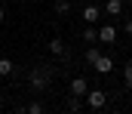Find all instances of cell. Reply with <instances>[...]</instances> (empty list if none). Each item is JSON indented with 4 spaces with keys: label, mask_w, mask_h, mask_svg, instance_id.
Returning <instances> with one entry per match:
<instances>
[{
    "label": "cell",
    "mask_w": 132,
    "mask_h": 114,
    "mask_svg": "<svg viewBox=\"0 0 132 114\" xmlns=\"http://www.w3.org/2000/svg\"><path fill=\"white\" fill-rule=\"evenodd\" d=\"M49 71H46V68H34L31 74H28V86H31L34 93H40V89H46V86H49Z\"/></svg>",
    "instance_id": "cell-1"
},
{
    "label": "cell",
    "mask_w": 132,
    "mask_h": 114,
    "mask_svg": "<svg viewBox=\"0 0 132 114\" xmlns=\"http://www.w3.org/2000/svg\"><path fill=\"white\" fill-rule=\"evenodd\" d=\"M108 105V93L104 89H86V108H104Z\"/></svg>",
    "instance_id": "cell-2"
},
{
    "label": "cell",
    "mask_w": 132,
    "mask_h": 114,
    "mask_svg": "<svg viewBox=\"0 0 132 114\" xmlns=\"http://www.w3.org/2000/svg\"><path fill=\"white\" fill-rule=\"evenodd\" d=\"M98 16H101V6H98V3H86V6H83V22H86V25H95Z\"/></svg>",
    "instance_id": "cell-3"
},
{
    "label": "cell",
    "mask_w": 132,
    "mask_h": 114,
    "mask_svg": "<svg viewBox=\"0 0 132 114\" xmlns=\"http://www.w3.org/2000/svg\"><path fill=\"white\" fill-rule=\"evenodd\" d=\"M92 68H95V71H98V74H111V71H114V59H111V56H104V52H101L98 59H95V62H92Z\"/></svg>",
    "instance_id": "cell-4"
},
{
    "label": "cell",
    "mask_w": 132,
    "mask_h": 114,
    "mask_svg": "<svg viewBox=\"0 0 132 114\" xmlns=\"http://www.w3.org/2000/svg\"><path fill=\"white\" fill-rule=\"evenodd\" d=\"M86 89H89V80H86V77H74V80H71V96H74V99L86 96Z\"/></svg>",
    "instance_id": "cell-5"
},
{
    "label": "cell",
    "mask_w": 132,
    "mask_h": 114,
    "mask_svg": "<svg viewBox=\"0 0 132 114\" xmlns=\"http://www.w3.org/2000/svg\"><path fill=\"white\" fill-rule=\"evenodd\" d=\"M117 40V28L114 25H101L98 28V43H114Z\"/></svg>",
    "instance_id": "cell-6"
},
{
    "label": "cell",
    "mask_w": 132,
    "mask_h": 114,
    "mask_svg": "<svg viewBox=\"0 0 132 114\" xmlns=\"http://www.w3.org/2000/svg\"><path fill=\"white\" fill-rule=\"evenodd\" d=\"M101 12H108V16H114V19H117V16H123V0H108Z\"/></svg>",
    "instance_id": "cell-7"
},
{
    "label": "cell",
    "mask_w": 132,
    "mask_h": 114,
    "mask_svg": "<svg viewBox=\"0 0 132 114\" xmlns=\"http://www.w3.org/2000/svg\"><path fill=\"white\" fill-rule=\"evenodd\" d=\"M80 37H83V43H86V46H95V43H98V28H92V25H89Z\"/></svg>",
    "instance_id": "cell-8"
},
{
    "label": "cell",
    "mask_w": 132,
    "mask_h": 114,
    "mask_svg": "<svg viewBox=\"0 0 132 114\" xmlns=\"http://www.w3.org/2000/svg\"><path fill=\"white\" fill-rule=\"evenodd\" d=\"M49 56H65V40H62V37H52V40H49Z\"/></svg>",
    "instance_id": "cell-9"
},
{
    "label": "cell",
    "mask_w": 132,
    "mask_h": 114,
    "mask_svg": "<svg viewBox=\"0 0 132 114\" xmlns=\"http://www.w3.org/2000/svg\"><path fill=\"white\" fill-rule=\"evenodd\" d=\"M15 74V62L12 59H0V77H12Z\"/></svg>",
    "instance_id": "cell-10"
},
{
    "label": "cell",
    "mask_w": 132,
    "mask_h": 114,
    "mask_svg": "<svg viewBox=\"0 0 132 114\" xmlns=\"http://www.w3.org/2000/svg\"><path fill=\"white\" fill-rule=\"evenodd\" d=\"M25 114H46V105H43L40 99H34V102L25 105Z\"/></svg>",
    "instance_id": "cell-11"
},
{
    "label": "cell",
    "mask_w": 132,
    "mask_h": 114,
    "mask_svg": "<svg viewBox=\"0 0 132 114\" xmlns=\"http://www.w3.org/2000/svg\"><path fill=\"white\" fill-rule=\"evenodd\" d=\"M52 9H55L59 16H68V12H71V0H55V3H52Z\"/></svg>",
    "instance_id": "cell-12"
},
{
    "label": "cell",
    "mask_w": 132,
    "mask_h": 114,
    "mask_svg": "<svg viewBox=\"0 0 132 114\" xmlns=\"http://www.w3.org/2000/svg\"><path fill=\"white\" fill-rule=\"evenodd\" d=\"M123 83H126V86H132V59L123 65Z\"/></svg>",
    "instance_id": "cell-13"
},
{
    "label": "cell",
    "mask_w": 132,
    "mask_h": 114,
    "mask_svg": "<svg viewBox=\"0 0 132 114\" xmlns=\"http://www.w3.org/2000/svg\"><path fill=\"white\" fill-rule=\"evenodd\" d=\"M98 56H101V52H98V46H86V62H89V65H92Z\"/></svg>",
    "instance_id": "cell-14"
},
{
    "label": "cell",
    "mask_w": 132,
    "mask_h": 114,
    "mask_svg": "<svg viewBox=\"0 0 132 114\" xmlns=\"http://www.w3.org/2000/svg\"><path fill=\"white\" fill-rule=\"evenodd\" d=\"M123 34H132V19H129V22H123Z\"/></svg>",
    "instance_id": "cell-15"
},
{
    "label": "cell",
    "mask_w": 132,
    "mask_h": 114,
    "mask_svg": "<svg viewBox=\"0 0 132 114\" xmlns=\"http://www.w3.org/2000/svg\"><path fill=\"white\" fill-rule=\"evenodd\" d=\"M3 19H6V9H3V6H0V22H3Z\"/></svg>",
    "instance_id": "cell-16"
},
{
    "label": "cell",
    "mask_w": 132,
    "mask_h": 114,
    "mask_svg": "<svg viewBox=\"0 0 132 114\" xmlns=\"http://www.w3.org/2000/svg\"><path fill=\"white\" fill-rule=\"evenodd\" d=\"M111 114H123V111H111Z\"/></svg>",
    "instance_id": "cell-17"
}]
</instances>
